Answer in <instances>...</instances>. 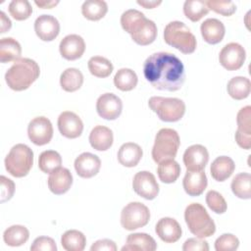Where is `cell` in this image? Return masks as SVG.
I'll return each mask as SVG.
<instances>
[{
	"instance_id": "cell-43",
	"label": "cell",
	"mask_w": 251,
	"mask_h": 251,
	"mask_svg": "<svg viewBox=\"0 0 251 251\" xmlns=\"http://www.w3.org/2000/svg\"><path fill=\"white\" fill-rule=\"evenodd\" d=\"M206 4L209 10H212L218 14H221L225 17L231 16L236 11V6L232 1H216L209 0L206 1Z\"/></svg>"
},
{
	"instance_id": "cell-25",
	"label": "cell",
	"mask_w": 251,
	"mask_h": 251,
	"mask_svg": "<svg viewBox=\"0 0 251 251\" xmlns=\"http://www.w3.org/2000/svg\"><path fill=\"white\" fill-rule=\"evenodd\" d=\"M113 132L104 126H96L89 134V142L92 148L98 151H106L113 144Z\"/></svg>"
},
{
	"instance_id": "cell-29",
	"label": "cell",
	"mask_w": 251,
	"mask_h": 251,
	"mask_svg": "<svg viewBox=\"0 0 251 251\" xmlns=\"http://www.w3.org/2000/svg\"><path fill=\"white\" fill-rule=\"evenodd\" d=\"M226 89L230 97L235 100H242L249 96L251 82L245 76H234L227 82Z\"/></svg>"
},
{
	"instance_id": "cell-6",
	"label": "cell",
	"mask_w": 251,
	"mask_h": 251,
	"mask_svg": "<svg viewBox=\"0 0 251 251\" xmlns=\"http://www.w3.org/2000/svg\"><path fill=\"white\" fill-rule=\"evenodd\" d=\"M33 165V152L25 144L19 143L12 147L5 158L7 172L15 177L25 176Z\"/></svg>"
},
{
	"instance_id": "cell-47",
	"label": "cell",
	"mask_w": 251,
	"mask_h": 251,
	"mask_svg": "<svg viewBox=\"0 0 251 251\" xmlns=\"http://www.w3.org/2000/svg\"><path fill=\"white\" fill-rule=\"evenodd\" d=\"M91 251H101V250H106V251H116L117 250V245L113 240L110 239H100L94 242L91 247Z\"/></svg>"
},
{
	"instance_id": "cell-22",
	"label": "cell",
	"mask_w": 251,
	"mask_h": 251,
	"mask_svg": "<svg viewBox=\"0 0 251 251\" xmlns=\"http://www.w3.org/2000/svg\"><path fill=\"white\" fill-rule=\"evenodd\" d=\"M207 184V176L203 171H187L182 180L183 188L189 196L201 195Z\"/></svg>"
},
{
	"instance_id": "cell-8",
	"label": "cell",
	"mask_w": 251,
	"mask_h": 251,
	"mask_svg": "<svg viewBox=\"0 0 251 251\" xmlns=\"http://www.w3.org/2000/svg\"><path fill=\"white\" fill-rule=\"evenodd\" d=\"M148 105L161 121L167 123L179 121L185 113V104L178 98L153 96L149 99Z\"/></svg>"
},
{
	"instance_id": "cell-24",
	"label": "cell",
	"mask_w": 251,
	"mask_h": 251,
	"mask_svg": "<svg viewBox=\"0 0 251 251\" xmlns=\"http://www.w3.org/2000/svg\"><path fill=\"white\" fill-rule=\"evenodd\" d=\"M142 155V149L138 144L126 142L124 143L118 151V161L125 167L132 168L139 163Z\"/></svg>"
},
{
	"instance_id": "cell-10",
	"label": "cell",
	"mask_w": 251,
	"mask_h": 251,
	"mask_svg": "<svg viewBox=\"0 0 251 251\" xmlns=\"http://www.w3.org/2000/svg\"><path fill=\"white\" fill-rule=\"evenodd\" d=\"M245 58V49L236 42H230L225 45L219 54L220 64L227 71L240 69L244 64Z\"/></svg>"
},
{
	"instance_id": "cell-45",
	"label": "cell",
	"mask_w": 251,
	"mask_h": 251,
	"mask_svg": "<svg viewBox=\"0 0 251 251\" xmlns=\"http://www.w3.org/2000/svg\"><path fill=\"white\" fill-rule=\"evenodd\" d=\"M1 180V203L6 202L12 198L15 192V183L12 179L1 176H0Z\"/></svg>"
},
{
	"instance_id": "cell-38",
	"label": "cell",
	"mask_w": 251,
	"mask_h": 251,
	"mask_svg": "<svg viewBox=\"0 0 251 251\" xmlns=\"http://www.w3.org/2000/svg\"><path fill=\"white\" fill-rule=\"evenodd\" d=\"M209 8L206 1L202 0H186L183 4V13L191 22L200 21L209 13Z\"/></svg>"
},
{
	"instance_id": "cell-4",
	"label": "cell",
	"mask_w": 251,
	"mask_h": 251,
	"mask_svg": "<svg viewBox=\"0 0 251 251\" xmlns=\"http://www.w3.org/2000/svg\"><path fill=\"white\" fill-rule=\"evenodd\" d=\"M185 223L192 234L199 238L213 235L216 231V225L208 212L199 203L189 204L184 211Z\"/></svg>"
},
{
	"instance_id": "cell-21",
	"label": "cell",
	"mask_w": 251,
	"mask_h": 251,
	"mask_svg": "<svg viewBox=\"0 0 251 251\" xmlns=\"http://www.w3.org/2000/svg\"><path fill=\"white\" fill-rule=\"evenodd\" d=\"M155 231L157 235L166 243H174L181 237V227L173 218H162L156 225Z\"/></svg>"
},
{
	"instance_id": "cell-39",
	"label": "cell",
	"mask_w": 251,
	"mask_h": 251,
	"mask_svg": "<svg viewBox=\"0 0 251 251\" xmlns=\"http://www.w3.org/2000/svg\"><path fill=\"white\" fill-rule=\"evenodd\" d=\"M61 165L62 158L57 151L46 150L39 155L38 167L40 171L45 174H51L53 171L60 168Z\"/></svg>"
},
{
	"instance_id": "cell-48",
	"label": "cell",
	"mask_w": 251,
	"mask_h": 251,
	"mask_svg": "<svg viewBox=\"0 0 251 251\" xmlns=\"http://www.w3.org/2000/svg\"><path fill=\"white\" fill-rule=\"evenodd\" d=\"M0 23H1V31H0L1 33L8 31L12 26V23H11L10 19L2 11L0 12Z\"/></svg>"
},
{
	"instance_id": "cell-14",
	"label": "cell",
	"mask_w": 251,
	"mask_h": 251,
	"mask_svg": "<svg viewBox=\"0 0 251 251\" xmlns=\"http://www.w3.org/2000/svg\"><path fill=\"white\" fill-rule=\"evenodd\" d=\"M122 100L113 93H104L97 99L96 111L98 115L105 120H116L122 114Z\"/></svg>"
},
{
	"instance_id": "cell-12",
	"label": "cell",
	"mask_w": 251,
	"mask_h": 251,
	"mask_svg": "<svg viewBox=\"0 0 251 251\" xmlns=\"http://www.w3.org/2000/svg\"><path fill=\"white\" fill-rule=\"evenodd\" d=\"M132 188L136 194L147 200L156 198L159 193V184L154 175L147 171L135 174L132 180Z\"/></svg>"
},
{
	"instance_id": "cell-46",
	"label": "cell",
	"mask_w": 251,
	"mask_h": 251,
	"mask_svg": "<svg viewBox=\"0 0 251 251\" xmlns=\"http://www.w3.org/2000/svg\"><path fill=\"white\" fill-rule=\"evenodd\" d=\"M183 251H208L209 245L203 238H188L182 246Z\"/></svg>"
},
{
	"instance_id": "cell-7",
	"label": "cell",
	"mask_w": 251,
	"mask_h": 251,
	"mask_svg": "<svg viewBox=\"0 0 251 251\" xmlns=\"http://www.w3.org/2000/svg\"><path fill=\"white\" fill-rule=\"evenodd\" d=\"M180 145L178 133L173 128H161L156 136L152 148L154 162L160 164L169 159H175Z\"/></svg>"
},
{
	"instance_id": "cell-5",
	"label": "cell",
	"mask_w": 251,
	"mask_h": 251,
	"mask_svg": "<svg viewBox=\"0 0 251 251\" xmlns=\"http://www.w3.org/2000/svg\"><path fill=\"white\" fill-rule=\"evenodd\" d=\"M165 42L176 48L183 54H191L195 51L197 41L194 34L182 22L169 23L164 29Z\"/></svg>"
},
{
	"instance_id": "cell-44",
	"label": "cell",
	"mask_w": 251,
	"mask_h": 251,
	"mask_svg": "<svg viewBox=\"0 0 251 251\" xmlns=\"http://www.w3.org/2000/svg\"><path fill=\"white\" fill-rule=\"evenodd\" d=\"M31 251H56L55 241L48 236H39L34 239L30 246Z\"/></svg>"
},
{
	"instance_id": "cell-36",
	"label": "cell",
	"mask_w": 251,
	"mask_h": 251,
	"mask_svg": "<svg viewBox=\"0 0 251 251\" xmlns=\"http://www.w3.org/2000/svg\"><path fill=\"white\" fill-rule=\"evenodd\" d=\"M137 80L136 74L127 68L120 69L114 76L115 86L122 91L132 90L136 86Z\"/></svg>"
},
{
	"instance_id": "cell-13",
	"label": "cell",
	"mask_w": 251,
	"mask_h": 251,
	"mask_svg": "<svg viewBox=\"0 0 251 251\" xmlns=\"http://www.w3.org/2000/svg\"><path fill=\"white\" fill-rule=\"evenodd\" d=\"M237 129L235 141L241 148L249 150L251 147V107L245 106L239 110L236 117Z\"/></svg>"
},
{
	"instance_id": "cell-30",
	"label": "cell",
	"mask_w": 251,
	"mask_h": 251,
	"mask_svg": "<svg viewBox=\"0 0 251 251\" xmlns=\"http://www.w3.org/2000/svg\"><path fill=\"white\" fill-rule=\"evenodd\" d=\"M83 83V75L81 72L75 68L66 69L60 76L61 87L67 92H75L78 90Z\"/></svg>"
},
{
	"instance_id": "cell-17",
	"label": "cell",
	"mask_w": 251,
	"mask_h": 251,
	"mask_svg": "<svg viewBox=\"0 0 251 251\" xmlns=\"http://www.w3.org/2000/svg\"><path fill=\"white\" fill-rule=\"evenodd\" d=\"M34 30L39 39L43 41L54 40L60 32L58 20L51 15H41L34 22Z\"/></svg>"
},
{
	"instance_id": "cell-26",
	"label": "cell",
	"mask_w": 251,
	"mask_h": 251,
	"mask_svg": "<svg viewBox=\"0 0 251 251\" xmlns=\"http://www.w3.org/2000/svg\"><path fill=\"white\" fill-rule=\"evenodd\" d=\"M157 249L156 241L152 236L143 232H136L128 234L126 238V244L123 246L122 250H143V251H154Z\"/></svg>"
},
{
	"instance_id": "cell-31",
	"label": "cell",
	"mask_w": 251,
	"mask_h": 251,
	"mask_svg": "<svg viewBox=\"0 0 251 251\" xmlns=\"http://www.w3.org/2000/svg\"><path fill=\"white\" fill-rule=\"evenodd\" d=\"M29 237L28 229L21 225H15L8 227L3 233L4 242L12 247L25 244Z\"/></svg>"
},
{
	"instance_id": "cell-32",
	"label": "cell",
	"mask_w": 251,
	"mask_h": 251,
	"mask_svg": "<svg viewBox=\"0 0 251 251\" xmlns=\"http://www.w3.org/2000/svg\"><path fill=\"white\" fill-rule=\"evenodd\" d=\"M108 12V6L102 0H87L81 6L83 17L89 21H99Z\"/></svg>"
},
{
	"instance_id": "cell-16",
	"label": "cell",
	"mask_w": 251,
	"mask_h": 251,
	"mask_svg": "<svg viewBox=\"0 0 251 251\" xmlns=\"http://www.w3.org/2000/svg\"><path fill=\"white\" fill-rule=\"evenodd\" d=\"M208 161V150L200 144L189 146L183 153V164L187 171H203Z\"/></svg>"
},
{
	"instance_id": "cell-34",
	"label": "cell",
	"mask_w": 251,
	"mask_h": 251,
	"mask_svg": "<svg viewBox=\"0 0 251 251\" xmlns=\"http://www.w3.org/2000/svg\"><path fill=\"white\" fill-rule=\"evenodd\" d=\"M157 173L162 182L173 183L180 175V166L174 159L165 160L159 164Z\"/></svg>"
},
{
	"instance_id": "cell-3",
	"label": "cell",
	"mask_w": 251,
	"mask_h": 251,
	"mask_svg": "<svg viewBox=\"0 0 251 251\" xmlns=\"http://www.w3.org/2000/svg\"><path fill=\"white\" fill-rule=\"evenodd\" d=\"M40 69L34 60L20 58L5 74L8 86L15 91L27 89L39 76Z\"/></svg>"
},
{
	"instance_id": "cell-37",
	"label": "cell",
	"mask_w": 251,
	"mask_h": 251,
	"mask_svg": "<svg viewBox=\"0 0 251 251\" xmlns=\"http://www.w3.org/2000/svg\"><path fill=\"white\" fill-rule=\"evenodd\" d=\"M88 70L90 74L97 77H107L113 72V65L105 57L102 56H93L88 60L87 63Z\"/></svg>"
},
{
	"instance_id": "cell-1",
	"label": "cell",
	"mask_w": 251,
	"mask_h": 251,
	"mask_svg": "<svg viewBox=\"0 0 251 251\" xmlns=\"http://www.w3.org/2000/svg\"><path fill=\"white\" fill-rule=\"evenodd\" d=\"M143 74L153 87L167 91L180 89L185 78L182 62L169 52L150 55L144 62Z\"/></svg>"
},
{
	"instance_id": "cell-27",
	"label": "cell",
	"mask_w": 251,
	"mask_h": 251,
	"mask_svg": "<svg viewBox=\"0 0 251 251\" xmlns=\"http://www.w3.org/2000/svg\"><path fill=\"white\" fill-rule=\"evenodd\" d=\"M235 165L231 158L220 156L216 158L210 168L212 177L217 181H225L234 172Z\"/></svg>"
},
{
	"instance_id": "cell-50",
	"label": "cell",
	"mask_w": 251,
	"mask_h": 251,
	"mask_svg": "<svg viewBox=\"0 0 251 251\" xmlns=\"http://www.w3.org/2000/svg\"><path fill=\"white\" fill-rule=\"evenodd\" d=\"M34 3L42 9H51L55 7L59 3V1H34Z\"/></svg>"
},
{
	"instance_id": "cell-49",
	"label": "cell",
	"mask_w": 251,
	"mask_h": 251,
	"mask_svg": "<svg viewBox=\"0 0 251 251\" xmlns=\"http://www.w3.org/2000/svg\"><path fill=\"white\" fill-rule=\"evenodd\" d=\"M162 3V1H148V0H137V4L146 8V9H153L157 6H159Z\"/></svg>"
},
{
	"instance_id": "cell-28",
	"label": "cell",
	"mask_w": 251,
	"mask_h": 251,
	"mask_svg": "<svg viewBox=\"0 0 251 251\" xmlns=\"http://www.w3.org/2000/svg\"><path fill=\"white\" fill-rule=\"evenodd\" d=\"M22 47L20 43L12 37H4L0 40V62L9 63L21 58Z\"/></svg>"
},
{
	"instance_id": "cell-23",
	"label": "cell",
	"mask_w": 251,
	"mask_h": 251,
	"mask_svg": "<svg viewBox=\"0 0 251 251\" xmlns=\"http://www.w3.org/2000/svg\"><path fill=\"white\" fill-rule=\"evenodd\" d=\"M200 31L203 39L207 43L217 44L223 40L226 33V28L220 20L210 18L201 24Z\"/></svg>"
},
{
	"instance_id": "cell-33",
	"label": "cell",
	"mask_w": 251,
	"mask_h": 251,
	"mask_svg": "<svg viewBox=\"0 0 251 251\" xmlns=\"http://www.w3.org/2000/svg\"><path fill=\"white\" fill-rule=\"evenodd\" d=\"M61 244L67 251H82L86 244V238L81 231L70 229L62 235Z\"/></svg>"
},
{
	"instance_id": "cell-2",
	"label": "cell",
	"mask_w": 251,
	"mask_h": 251,
	"mask_svg": "<svg viewBox=\"0 0 251 251\" xmlns=\"http://www.w3.org/2000/svg\"><path fill=\"white\" fill-rule=\"evenodd\" d=\"M121 25L124 30L130 34L131 39L138 45H149L157 36L156 24L146 19L143 13L135 9H129L121 16Z\"/></svg>"
},
{
	"instance_id": "cell-19",
	"label": "cell",
	"mask_w": 251,
	"mask_h": 251,
	"mask_svg": "<svg viewBox=\"0 0 251 251\" xmlns=\"http://www.w3.org/2000/svg\"><path fill=\"white\" fill-rule=\"evenodd\" d=\"M101 168V161L98 156L84 152L75 160V169L76 174L83 178H90L96 176Z\"/></svg>"
},
{
	"instance_id": "cell-18",
	"label": "cell",
	"mask_w": 251,
	"mask_h": 251,
	"mask_svg": "<svg viewBox=\"0 0 251 251\" xmlns=\"http://www.w3.org/2000/svg\"><path fill=\"white\" fill-rule=\"evenodd\" d=\"M60 54L69 61L79 59L85 51V43L81 36L77 34H69L65 36L59 45Z\"/></svg>"
},
{
	"instance_id": "cell-20",
	"label": "cell",
	"mask_w": 251,
	"mask_h": 251,
	"mask_svg": "<svg viewBox=\"0 0 251 251\" xmlns=\"http://www.w3.org/2000/svg\"><path fill=\"white\" fill-rule=\"evenodd\" d=\"M50 191L56 195L66 193L73 184V176L67 168H58L53 171L47 180Z\"/></svg>"
},
{
	"instance_id": "cell-42",
	"label": "cell",
	"mask_w": 251,
	"mask_h": 251,
	"mask_svg": "<svg viewBox=\"0 0 251 251\" xmlns=\"http://www.w3.org/2000/svg\"><path fill=\"white\" fill-rule=\"evenodd\" d=\"M238 246V238L231 233H224L215 241V249L217 251H234Z\"/></svg>"
},
{
	"instance_id": "cell-15",
	"label": "cell",
	"mask_w": 251,
	"mask_h": 251,
	"mask_svg": "<svg viewBox=\"0 0 251 251\" xmlns=\"http://www.w3.org/2000/svg\"><path fill=\"white\" fill-rule=\"evenodd\" d=\"M58 128L63 136L73 139L82 133L83 123L75 113L65 111L58 118Z\"/></svg>"
},
{
	"instance_id": "cell-40",
	"label": "cell",
	"mask_w": 251,
	"mask_h": 251,
	"mask_svg": "<svg viewBox=\"0 0 251 251\" xmlns=\"http://www.w3.org/2000/svg\"><path fill=\"white\" fill-rule=\"evenodd\" d=\"M9 13L17 21L28 19L32 13V8L27 0H13L9 4Z\"/></svg>"
},
{
	"instance_id": "cell-41",
	"label": "cell",
	"mask_w": 251,
	"mask_h": 251,
	"mask_svg": "<svg viewBox=\"0 0 251 251\" xmlns=\"http://www.w3.org/2000/svg\"><path fill=\"white\" fill-rule=\"evenodd\" d=\"M206 203L208 207L216 214H224L227 209L225 198L216 190L208 191L206 194Z\"/></svg>"
},
{
	"instance_id": "cell-11",
	"label": "cell",
	"mask_w": 251,
	"mask_h": 251,
	"mask_svg": "<svg viewBox=\"0 0 251 251\" xmlns=\"http://www.w3.org/2000/svg\"><path fill=\"white\" fill-rule=\"evenodd\" d=\"M27 135L30 141L38 146L50 142L53 136V126L46 117H36L30 121L27 126Z\"/></svg>"
},
{
	"instance_id": "cell-9",
	"label": "cell",
	"mask_w": 251,
	"mask_h": 251,
	"mask_svg": "<svg viewBox=\"0 0 251 251\" xmlns=\"http://www.w3.org/2000/svg\"><path fill=\"white\" fill-rule=\"evenodd\" d=\"M150 220L149 209L140 202H130L126 205L121 213V225L126 230L142 227Z\"/></svg>"
},
{
	"instance_id": "cell-35",
	"label": "cell",
	"mask_w": 251,
	"mask_h": 251,
	"mask_svg": "<svg viewBox=\"0 0 251 251\" xmlns=\"http://www.w3.org/2000/svg\"><path fill=\"white\" fill-rule=\"evenodd\" d=\"M231 190L235 196L240 199L251 198V176L248 173L236 175L230 184Z\"/></svg>"
}]
</instances>
